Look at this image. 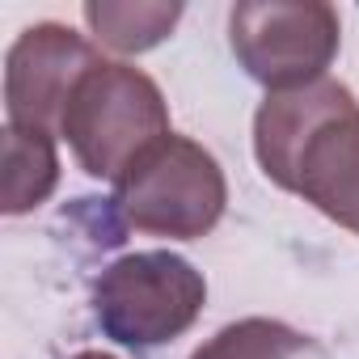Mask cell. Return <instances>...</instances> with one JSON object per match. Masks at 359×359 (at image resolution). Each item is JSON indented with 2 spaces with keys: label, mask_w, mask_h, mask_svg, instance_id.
Here are the masks:
<instances>
[{
  "label": "cell",
  "mask_w": 359,
  "mask_h": 359,
  "mask_svg": "<svg viewBox=\"0 0 359 359\" xmlns=\"http://www.w3.org/2000/svg\"><path fill=\"white\" fill-rule=\"evenodd\" d=\"M229 47L250 81L287 93L325 81L342 22L325 0H237L229 9Z\"/></svg>",
  "instance_id": "5b68a950"
},
{
  "label": "cell",
  "mask_w": 359,
  "mask_h": 359,
  "mask_svg": "<svg viewBox=\"0 0 359 359\" xmlns=\"http://www.w3.org/2000/svg\"><path fill=\"white\" fill-rule=\"evenodd\" d=\"M72 359H114V355H106V351H76Z\"/></svg>",
  "instance_id": "30bf717a"
},
{
  "label": "cell",
  "mask_w": 359,
  "mask_h": 359,
  "mask_svg": "<svg viewBox=\"0 0 359 359\" xmlns=\"http://www.w3.org/2000/svg\"><path fill=\"white\" fill-rule=\"evenodd\" d=\"M60 187V152L55 135L5 127V177H0V212L26 216L47 203Z\"/></svg>",
  "instance_id": "ba28073f"
},
{
  "label": "cell",
  "mask_w": 359,
  "mask_h": 359,
  "mask_svg": "<svg viewBox=\"0 0 359 359\" xmlns=\"http://www.w3.org/2000/svg\"><path fill=\"white\" fill-rule=\"evenodd\" d=\"M254 156L279 191L359 237V97L342 81L266 93L254 114Z\"/></svg>",
  "instance_id": "6da1fadb"
},
{
  "label": "cell",
  "mask_w": 359,
  "mask_h": 359,
  "mask_svg": "<svg viewBox=\"0 0 359 359\" xmlns=\"http://www.w3.org/2000/svg\"><path fill=\"white\" fill-rule=\"evenodd\" d=\"M208 304V279L169 250L114 258L93 279V321L118 346L152 351L182 338Z\"/></svg>",
  "instance_id": "277c9868"
},
{
  "label": "cell",
  "mask_w": 359,
  "mask_h": 359,
  "mask_svg": "<svg viewBox=\"0 0 359 359\" xmlns=\"http://www.w3.org/2000/svg\"><path fill=\"white\" fill-rule=\"evenodd\" d=\"M182 13L187 9L177 0H89L81 9L93 39L118 55H140L161 47L173 34V26L182 22Z\"/></svg>",
  "instance_id": "52a82bcc"
},
{
  "label": "cell",
  "mask_w": 359,
  "mask_h": 359,
  "mask_svg": "<svg viewBox=\"0 0 359 359\" xmlns=\"http://www.w3.org/2000/svg\"><path fill=\"white\" fill-rule=\"evenodd\" d=\"M97 47L64 22L26 26L5 55V114L9 127L60 135L64 106L76 81L97 64Z\"/></svg>",
  "instance_id": "8992f818"
},
{
  "label": "cell",
  "mask_w": 359,
  "mask_h": 359,
  "mask_svg": "<svg viewBox=\"0 0 359 359\" xmlns=\"http://www.w3.org/2000/svg\"><path fill=\"white\" fill-rule=\"evenodd\" d=\"M191 359H330L313 334L271 317H241L195 346Z\"/></svg>",
  "instance_id": "9c48e42d"
},
{
  "label": "cell",
  "mask_w": 359,
  "mask_h": 359,
  "mask_svg": "<svg viewBox=\"0 0 359 359\" xmlns=\"http://www.w3.org/2000/svg\"><path fill=\"white\" fill-rule=\"evenodd\" d=\"M173 127L161 85L123 60H97L76 81L60 118V140H68L76 165L97 182H118Z\"/></svg>",
  "instance_id": "7a4b0ae2"
},
{
  "label": "cell",
  "mask_w": 359,
  "mask_h": 359,
  "mask_svg": "<svg viewBox=\"0 0 359 359\" xmlns=\"http://www.w3.org/2000/svg\"><path fill=\"white\" fill-rule=\"evenodd\" d=\"M224 208L229 182L220 161L187 135H165L114 182L118 220L148 237L199 241L220 224Z\"/></svg>",
  "instance_id": "3957f363"
}]
</instances>
